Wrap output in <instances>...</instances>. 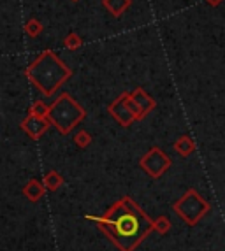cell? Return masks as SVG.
<instances>
[{"instance_id":"1","label":"cell","mask_w":225,"mask_h":251,"mask_svg":"<svg viewBox=\"0 0 225 251\" xmlns=\"http://www.w3.org/2000/svg\"><path fill=\"white\" fill-rule=\"evenodd\" d=\"M120 251H134L155 230V222L130 197H121L102 216L88 214Z\"/></svg>"},{"instance_id":"2","label":"cell","mask_w":225,"mask_h":251,"mask_svg":"<svg viewBox=\"0 0 225 251\" xmlns=\"http://www.w3.org/2000/svg\"><path fill=\"white\" fill-rule=\"evenodd\" d=\"M72 75V71L56 56L51 50L42 51L25 71V77L42 92L44 95H53L56 90Z\"/></svg>"},{"instance_id":"3","label":"cell","mask_w":225,"mask_h":251,"mask_svg":"<svg viewBox=\"0 0 225 251\" xmlns=\"http://www.w3.org/2000/svg\"><path fill=\"white\" fill-rule=\"evenodd\" d=\"M46 118L60 134L67 135L76 128V125L81 120L86 118V113L69 93H60L53 104L50 105V113Z\"/></svg>"},{"instance_id":"4","label":"cell","mask_w":225,"mask_h":251,"mask_svg":"<svg viewBox=\"0 0 225 251\" xmlns=\"http://www.w3.org/2000/svg\"><path fill=\"white\" fill-rule=\"evenodd\" d=\"M211 209L209 202L200 195L197 190L190 188L183 193V197H179L178 201L172 204V211L179 216V220H183L187 225L194 226L208 214Z\"/></svg>"},{"instance_id":"5","label":"cell","mask_w":225,"mask_h":251,"mask_svg":"<svg viewBox=\"0 0 225 251\" xmlns=\"http://www.w3.org/2000/svg\"><path fill=\"white\" fill-rule=\"evenodd\" d=\"M108 111H109V114H111V116L114 118L121 126H125V128L132 125L134 122H138V120H144L146 118L144 114H142L141 109L134 104L130 93H127V92L121 93V95L118 97L112 104H109Z\"/></svg>"},{"instance_id":"6","label":"cell","mask_w":225,"mask_h":251,"mask_svg":"<svg viewBox=\"0 0 225 251\" xmlns=\"http://www.w3.org/2000/svg\"><path fill=\"white\" fill-rule=\"evenodd\" d=\"M139 165H141L142 171L148 174L153 179H159L164 172L172 165V160L160 150L159 146L150 148V151L139 160Z\"/></svg>"},{"instance_id":"7","label":"cell","mask_w":225,"mask_h":251,"mask_svg":"<svg viewBox=\"0 0 225 251\" xmlns=\"http://www.w3.org/2000/svg\"><path fill=\"white\" fill-rule=\"evenodd\" d=\"M50 125L51 123L48 118H39V116H33V114H28V116L21 122V130H23L28 137L37 141V139H41L42 135L46 134Z\"/></svg>"},{"instance_id":"8","label":"cell","mask_w":225,"mask_h":251,"mask_svg":"<svg viewBox=\"0 0 225 251\" xmlns=\"http://www.w3.org/2000/svg\"><path fill=\"white\" fill-rule=\"evenodd\" d=\"M130 97H132L134 104L141 109L144 116H148V114H150L151 111L157 107V102H155V99H151V97L148 95V93H146L142 88H136L134 92H130Z\"/></svg>"},{"instance_id":"9","label":"cell","mask_w":225,"mask_h":251,"mask_svg":"<svg viewBox=\"0 0 225 251\" xmlns=\"http://www.w3.org/2000/svg\"><path fill=\"white\" fill-rule=\"evenodd\" d=\"M44 192H46V186H44V183H39L37 179H30L28 183L23 186V195H25L30 202H39L44 197Z\"/></svg>"},{"instance_id":"10","label":"cell","mask_w":225,"mask_h":251,"mask_svg":"<svg viewBox=\"0 0 225 251\" xmlns=\"http://www.w3.org/2000/svg\"><path fill=\"white\" fill-rule=\"evenodd\" d=\"M102 4L108 9V13H111L112 16L120 18L121 14L127 13V9L130 7L132 0H102Z\"/></svg>"},{"instance_id":"11","label":"cell","mask_w":225,"mask_h":251,"mask_svg":"<svg viewBox=\"0 0 225 251\" xmlns=\"http://www.w3.org/2000/svg\"><path fill=\"white\" fill-rule=\"evenodd\" d=\"M174 150L179 156H183L185 158V156H190L194 151H196V144H194L190 135H181V137L174 143Z\"/></svg>"},{"instance_id":"12","label":"cell","mask_w":225,"mask_h":251,"mask_svg":"<svg viewBox=\"0 0 225 251\" xmlns=\"http://www.w3.org/2000/svg\"><path fill=\"white\" fill-rule=\"evenodd\" d=\"M62 184H63V177H62L60 172L48 171L46 174H44V186H46V190H50V192H56Z\"/></svg>"},{"instance_id":"13","label":"cell","mask_w":225,"mask_h":251,"mask_svg":"<svg viewBox=\"0 0 225 251\" xmlns=\"http://www.w3.org/2000/svg\"><path fill=\"white\" fill-rule=\"evenodd\" d=\"M41 32H42L41 21L35 20V18H32V20H28L25 23V34L28 35V37H37Z\"/></svg>"},{"instance_id":"14","label":"cell","mask_w":225,"mask_h":251,"mask_svg":"<svg viewBox=\"0 0 225 251\" xmlns=\"http://www.w3.org/2000/svg\"><path fill=\"white\" fill-rule=\"evenodd\" d=\"M48 113H50V105L44 104L42 100H37V102H33L32 104L28 114H33V116H39V118H46Z\"/></svg>"},{"instance_id":"15","label":"cell","mask_w":225,"mask_h":251,"mask_svg":"<svg viewBox=\"0 0 225 251\" xmlns=\"http://www.w3.org/2000/svg\"><path fill=\"white\" fill-rule=\"evenodd\" d=\"M65 48L67 50H71V51H78L81 48V44H83V41H81V37L76 32H71V34L65 37Z\"/></svg>"},{"instance_id":"16","label":"cell","mask_w":225,"mask_h":251,"mask_svg":"<svg viewBox=\"0 0 225 251\" xmlns=\"http://www.w3.org/2000/svg\"><path fill=\"white\" fill-rule=\"evenodd\" d=\"M171 230V220L167 216H159L155 220V232H159V234H167V232Z\"/></svg>"},{"instance_id":"17","label":"cell","mask_w":225,"mask_h":251,"mask_svg":"<svg viewBox=\"0 0 225 251\" xmlns=\"http://www.w3.org/2000/svg\"><path fill=\"white\" fill-rule=\"evenodd\" d=\"M74 143L80 148H88L92 144V135L88 134L86 130H80V132L74 135Z\"/></svg>"},{"instance_id":"18","label":"cell","mask_w":225,"mask_h":251,"mask_svg":"<svg viewBox=\"0 0 225 251\" xmlns=\"http://www.w3.org/2000/svg\"><path fill=\"white\" fill-rule=\"evenodd\" d=\"M206 2H208V4L211 5V7H217V5H220L222 2H224V0H206Z\"/></svg>"},{"instance_id":"19","label":"cell","mask_w":225,"mask_h":251,"mask_svg":"<svg viewBox=\"0 0 225 251\" xmlns=\"http://www.w3.org/2000/svg\"><path fill=\"white\" fill-rule=\"evenodd\" d=\"M72 2H78V0H72Z\"/></svg>"}]
</instances>
